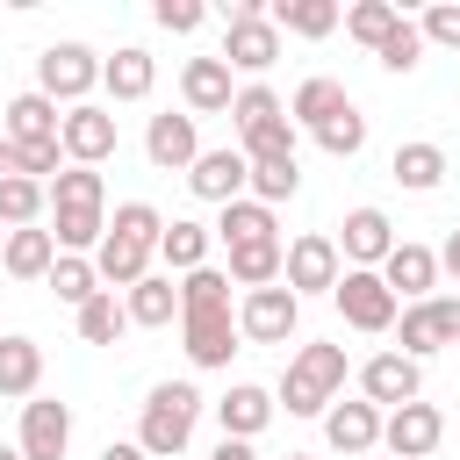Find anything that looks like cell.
I'll return each instance as SVG.
<instances>
[{
	"label": "cell",
	"instance_id": "cell-8",
	"mask_svg": "<svg viewBox=\"0 0 460 460\" xmlns=\"http://www.w3.org/2000/svg\"><path fill=\"white\" fill-rule=\"evenodd\" d=\"M93 86H101V58H93L86 43H50V50L36 58V93H50V101H65V108H86Z\"/></svg>",
	"mask_w": 460,
	"mask_h": 460
},
{
	"label": "cell",
	"instance_id": "cell-43",
	"mask_svg": "<svg viewBox=\"0 0 460 460\" xmlns=\"http://www.w3.org/2000/svg\"><path fill=\"white\" fill-rule=\"evenodd\" d=\"M417 29H424V43H446V50H460V7H453V0H438V7H431Z\"/></svg>",
	"mask_w": 460,
	"mask_h": 460
},
{
	"label": "cell",
	"instance_id": "cell-25",
	"mask_svg": "<svg viewBox=\"0 0 460 460\" xmlns=\"http://www.w3.org/2000/svg\"><path fill=\"white\" fill-rule=\"evenodd\" d=\"M266 22H273L280 36H331V29L345 22V7H338V0H273Z\"/></svg>",
	"mask_w": 460,
	"mask_h": 460
},
{
	"label": "cell",
	"instance_id": "cell-37",
	"mask_svg": "<svg viewBox=\"0 0 460 460\" xmlns=\"http://www.w3.org/2000/svg\"><path fill=\"white\" fill-rule=\"evenodd\" d=\"M288 108H280V93L273 86H237V101H230V122H237V137H252V129H266V122H280Z\"/></svg>",
	"mask_w": 460,
	"mask_h": 460
},
{
	"label": "cell",
	"instance_id": "cell-4",
	"mask_svg": "<svg viewBox=\"0 0 460 460\" xmlns=\"http://www.w3.org/2000/svg\"><path fill=\"white\" fill-rule=\"evenodd\" d=\"M345 388V345H302L280 374V410L288 417H323Z\"/></svg>",
	"mask_w": 460,
	"mask_h": 460
},
{
	"label": "cell",
	"instance_id": "cell-26",
	"mask_svg": "<svg viewBox=\"0 0 460 460\" xmlns=\"http://www.w3.org/2000/svg\"><path fill=\"white\" fill-rule=\"evenodd\" d=\"M101 86L115 93V101H144L151 86H158V65H151V50H137V43H122L108 65H101Z\"/></svg>",
	"mask_w": 460,
	"mask_h": 460
},
{
	"label": "cell",
	"instance_id": "cell-41",
	"mask_svg": "<svg viewBox=\"0 0 460 460\" xmlns=\"http://www.w3.org/2000/svg\"><path fill=\"white\" fill-rule=\"evenodd\" d=\"M316 144H323L331 158H352V151L367 144V115H359V108H345L338 122H323V129H316Z\"/></svg>",
	"mask_w": 460,
	"mask_h": 460
},
{
	"label": "cell",
	"instance_id": "cell-46",
	"mask_svg": "<svg viewBox=\"0 0 460 460\" xmlns=\"http://www.w3.org/2000/svg\"><path fill=\"white\" fill-rule=\"evenodd\" d=\"M438 266H446V273H453V280H460V230H453V237H446V244H438Z\"/></svg>",
	"mask_w": 460,
	"mask_h": 460
},
{
	"label": "cell",
	"instance_id": "cell-2",
	"mask_svg": "<svg viewBox=\"0 0 460 460\" xmlns=\"http://www.w3.org/2000/svg\"><path fill=\"white\" fill-rule=\"evenodd\" d=\"M50 237H58V252H101V237H108V187H101V172L93 165H65L58 180H50Z\"/></svg>",
	"mask_w": 460,
	"mask_h": 460
},
{
	"label": "cell",
	"instance_id": "cell-33",
	"mask_svg": "<svg viewBox=\"0 0 460 460\" xmlns=\"http://www.w3.org/2000/svg\"><path fill=\"white\" fill-rule=\"evenodd\" d=\"M43 208H50V180H22V172L0 180V223L7 230H36Z\"/></svg>",
	"mask_w": 460,
	"mask_h": 460
},
{
	"label": "cell",
	"instance_id": "cell-34",
	"mask_svg": "<svg viewBox=\"0 0 460 460\" xmlns=\"http://www.w3.org/2000/svg\"><path fill=\"white\" fill-rule=\"evenodd\" d=\"M216 237H223V244H273V208L244 194V201H230V208H223Z\"/></svg>",
	"mask_w": 460,
	"mask_h": 460
},
{
	"label": "cell",
	"instance_id": "cell-48",
	"mask_svg": "<svg viewBox=\"0 0 460 460\" xmlns=\"http://www.w3.org/2000/svg\"><path fill=\"white\" fill-rule=\"evenodd\" d=\"M0 460H22V446H0Z\"/></svg>",
	"mask_w": 460,
	"mask_h": 460
},
{
	"label": "cell",
	"instance_id": "cell-11",
	"mask_svg": "<svg viewBox=\"0 0 460 460\" xmlns=\"http://www.w3.org/2000/svg\"><path fill=\"white\" fill-rule=\"evenodd\" d=\"M187 187H194L201 201L230 208V201H244V187H252V158H244L237 144H223V151H201V158L187 165Z\"/></svg>",
	"mask_w": 460,
	"mask_h": 460
},
{
	"label": "cell",
	"instance_id": "cell-13",
	"mask_svg": "<svg viewBox=\"0 0 460 460\" xmlns=\"http://www.w3.org/2000/svg\"><path fill=\"white\" fill-rule=\"evenodd\" d=\"M438 438H446L438 402H402V410L381 417V446H388L395 460H424V453H438Z\"/></svg>",
	"mask_w": 460,
	"mask_h": 460
},
{
	"label": "cell",
	"instance_id": "cell-29",
	"mask_svg": "<svg viewBox=\"0 0 460 460\" xmlns=\"http://www.w3.org/2000/svg\"><path fill=\"white\" fill-rule=\"evenodd\" d=\"M122 309H129V323H144V331L172 323V316H180V288H172V273H144V280L122 295Z\"/></svg>",
	"mask_w": 460,
	"mask_h": 460
},
{
	"label": "cell",
	"instance_id": "cell-28",
	"mask_svg": "<svg viewBox=\"0 0 460 460\" xmlns=\"http://www.w3.org/2000/svg\"><path fill=\"white\" fill-rule=\"evenodd\" d=\"M280 273H288V244L273 237V244H230V280L252 295V288H280Z\"/></svg>",
	"mask_w": 460,
	"mask_h": 460
},
{
	"label": "cell",
	"instance_id": "cell-1",
	"mask_svg": "<svg viewBox=\"0 0 460 460\" xmlns=\"http://www.w3.org/2000/svg\"><path fill=\"white\" fill-rule=\"evenodd\" d=\"M180 323H187V359L194 367H230V352H237V316H230V273H216V266H201V273H187L180 280Z\"/></svg>",
	"mask_w": 460,
	"mask_h": 460
},
{
	"label": "cell",
	"instance_id": "cell-9",
	"mask_svg": "<svg viewBox=\"0 0 460 460\" xmlns=\"http://www.w3.org/2000/svg\"><path fill=\"white\" fill-rule=\"evenodd\" d=\"M395 352L402 359H424V352H446V345H460V295H431V302H410L402 316H395Z\"/></svg>",
	"mask_w": 460,
	"mask_h": 460
},
{
	"label": "cell",
	"instance_id": "cell-49",
	"mask_svg": "<svg viewBox=\"0 0 460 460\" xmlns=\"http://www.w3.org/2000/svg\"><path fill=\"white\" fill-rule=\"evenodd\" d=\"M288 460H316V453H288Z\"/></svg>",
	"mask_w": 460,
	"mask_h": 460
},
{
	"label": "cell",
	"instance_id": "cell-15",
	"mask_svg": "<svg viewBox=\"0 0 460 460\" xmlns=\"http://www.w3.org/2000/svg\"><path fill=\"white\" fill-rule=\"evenodd\" d=\"M381 280H388V295L410 309V302H431V288H438V252L431 244H395L388 259H381Z\"/></svg>",
	"mask_w": 460,
	"mask_h": 460
},
{
	"label": "cell",
	"instance_id": "cell-32",
	"mask_svg": "<svg viewBox=\"0 0 460 460\" xmlns=\"http://www.w3.org/2000/svg\"><path fill=\"white\" fill-rule=\"evenodd\" d=\"M208 237H216V230H201V223L172 216V223H165V237H158V259H165L172 273H201V266H208Z\"/></svg>",
	"mask_w": 460,
	"mask_h": 460
},
{
	"label": "cell",
	"instance_id": "cell-3",
	"mask_svg": "<svg viewBox=\"0 0 460 460\" xmlns=\"http://www.w3.org/2000/svg\"><path fill=\"white\" fill-rule=\"evenodd\" d=\"M158 237H165V216L151 208V201H122L115 216H108V237H101V252H93V273H101V288L115 295V288H137L144 273H151V252H158Z\"/></svg>",
	"mask_w": 460,
	"mask_h": 460
},
{
	"label": "cell",
	"instance_id": "cell-23",
	"mask_svg": "<svg viewBox=\"0 0 460 460\" xmlns=\"http://www.w3.org/2000/svg\"><path fill=\"white\" fill-rule=\"evenodd\" d=\"M273 410H280V402H273L259 381H237V388L216 402V417H223V438H259V431L273 424Z\"/></svg>",
	"mask_w": 460,
	"mask_h": 460
},
{
	"label": "cell",
	"instance_id": "cell-21",
	"mask_svg": "<svg viewBox=\"0 0 460 460\" xmlns=\"http://www.w3.org/2000/svg\"><path fill=\"white\" fill-rule=\"evenodd\" d=\"M323 438H331V453H374L381 446V410L359 395V402H331L323 410Z\"/></svg>",
	"mask_w": 460,
	"mask_h": 460
},
{
	"label": "cell",
	"instance_id": "cell-22",
	"mask_svg": "<svg viewBox=\"0 0 460 460\" xmlns=\"http://www.w3.org/2000/svg\"><path fill=\"white\" fill-rule=\"evenodd\" d=\"M0 115H7V144H58V129H65L50 93H14Z\"/></svg>",
	"mask_w": 460,
	"mask_h": 460
},
{
	"label": "cell",
	"instance_id": "cell-47",
	"mask_svg": "<svg viewBox=\"0 0 460 460\" xmlns=\"http://www.w3.org/2000/svg\"><path fill=\"white\" fill-rule=\"evenodd\" d=\"M14 172V144H7V129H0V180Z\"/></svg>",
	"mask_w": 460,
	"mask_h": 460
},
{
	"label": "cell",
	"instance_id": "cell-40",
	"mask_svg": "<svg viewBox=\"0 0 460 460\" xmlns=\"http://www.w3.org/2000/svg\"><path fill=\"white\" fill-rule=\"evenodd\" d=\"M374 58H381L388 72H417V65H424V29H417V22H402V29L374 50Z\"/></svg>",
	"mask_w": 460,
	"mask_h": 460
},
{
	"label": "cell",
	"instance_id": "cell-17",
	"mask_svg": "<svg viewBox=\"0 0 460 460\" xmlns=\"http://www.w3.org/2000/svg\"><path fill=\"white\" fill-rule=\"evenodd\" d=\"M144 158L158 165V172H187L194 158H201V129H194V115H151V129H144Z\"/></svg>",
	"mask_w": 460,
	"mask_h": 460
},
{
	"label": "cell",
	"instance_id": "cell-38",
	"mask_svg": "<svg viewBox=\"0 0 460 460\" xmlns=\"http://www.w3.org/2000/svg\"><path fill=\"white\" fill-rule=\"evenodd\" d=\"M122 331H129V309H122L115 295H93V302L79 309V338H86V345H115Z\"/></svg>",
	"mask_w": 460,
	"mask_h": 460
},
{
	"label": "cell",
	"instance_id": "cell-12",
	"mask_svg": "<svg viewBox=\"0 0 460 460\" xmlns=\"http://www.w3.org/2000/svg\"><path fill=\"white\" fill-rule=\"evenodd\" d=\"M338 273H345V259H338V237H323V230H309V237H295L288 244V288L295 295H331L338 288Z\"/></svg>",
	"mask_w": 460,
	"mask_h": 460
},
{
	"label": "cell",
	"instance_id": "cell-44",
	"mask_svg": "<svg viewBox=\"0 0 460 460\" xmlns=\"http://www.w3.org/2000/svg\"><path fill=\"white\" fill-rule=\"evenodd\" d=\"M101 460H151V453H144L137 438H108V446H101Z\"/></svg>",
	"mask_w": 460,
	"mask_h": 460
},
{
	"label": "cell",
	"instance_id": "cell-16",
	"mask_svg": "<svg viewBox=\"0 0 460 460\" xmlns=\"http://www.w3.org/2000/svg\"><path fill=\"white\" fill-rule=\"evenodd\" d=\"M58 144H65V158L72 165H101V158H115V115L108 108H65V129H58Z\"/></svg>",
	"mask_w": 460,
	"mask_h": 460
},
{
	"label": "cell",
	"instance_id": "cell-20",
	"mask_svg": "<svg viewBox=\"0 0 460 460\" xmlns=\"http://www.w3.org/2000/svg\"><path fill=\"white\" fill-rule=\"evenodd\" d=\"M180 93H187V115H230V101H237V86H230V65H223V58H187Z\"/></svg>",
	"mask_w": 460,
	"mask_h": 460
},
{
	"label": "cell",
	"instance_id": "cell-7",
	"mask_svg": "<svg viewBox=\"0 0 460 460\" xmlns=\"http://www.w3.org/2000/svg\"><path fill=\"white\" fill-rule=\"evenodd\" d=\"M280 58V29L266 22L259 0H230V29H223V65L230 72H266Z\"/></svg>",
	"mask_w": 460,
	"mask_h": 460
},
{
	"label": "cell",
	"instance_id": "cell-35",
	"mask_svg": "<svg viewBox=\"0 0 460 460\" xmlns=\"http://www.w3.org/2000/svg\"><path fill=\"white\" fill-rule=\"evenodd\" d=\"M50 295H58V302H72V309H86V302H93V295H108V288H101L93 259H79V252H58V266H50Z\"/></svg>",
	"mask_w": 460,
	"mask_h": 460
},
{
	"label": "cell",
	"instance_id": "cell-39",
	"mask_svg": "<svg viewBox=\"0 0 460 460\" xmlns=\"http://www.w3.org/2000/svg\"><path fill=\"white\" fill-rule=\"evenodd\" d=\"M295 187H302V165L288 158V165H252V201H295Z\"/></svg>",
	"mask_w": 460,
	"mask_h": 460
},
{
	"label": "cell",
	"instance_id": "cell-24",
	"mask_svg": "<svg viewBox=\"0 0 460 460\" xmlns=\"http://www.w3.org/2000/svg\"><path fill=\"white\" fill-rule=\"evenodd\" d=\"M345 108H352V93H345L338 79H323V72H316V79H302V86H295V101H288V122H302V129H323V122H338Z\"/></svg>",
	"mask_w": 460,
	"mask_h": 460
},
{
	"label": "cell",
	"instance_id": "cell-5",
	"mask_svg": "<svg viewBox=\"0 0 460 460\" xmlns=\"http://www.w3.org/2000/svg\"><path fill=\"white\" fill-rule=\"evenodd\" d=\"M194 417H201V395H194L187 381H158V388L144 395L137 446H144L151 460H172V453H187V438H194Z\"/></svg>",
	"mask_w": 460,
	"mask_h": 460
},
{
	"label": "cell",
	"instance_id": "cell-45",
	"mask_svg": "<svg viewBox=\"0 0 460 460\" xmlns=\"http://www.w3.org/2000/svg\"><path fill=\"white\" fill-rule=\"evenodd\" d=\"M208 460H259V453H252V438H223Z\"/></svg>",
	"mask_w": 460,
	"mask_h": 460
},
{
	"label": "cell",
	"instance_id": "cell-18",
	"mask_svg": "<svg viewBox=\"0 0 460 460\" xmlns=\"http://www.w3.org/2000/svg\"><path fill=\"white\" fill-rule=\"evenodd\" d=\"M417 388H424V374H417V359H402V352H374L367 367H359V395L381 410H402V402H417Z\"/></svg>",
	"mask_w": 460,
	"mask_h": 460
},
{
	"label": "cell",
	"instance_id": "cell-36",
	"mask_svg": "<svg viewBox=\"0 0 460 460\" xmlns=\"http://www.w3.org/2000/svg\"><path fill=\"white\" fill-rule=\"evenodd\" d=\"M395 29H402V7H395V0H359V7H345V36H359L367 50H381Z\"/></svg>",
	"mask_w": 460,
	"mask_h": 460
},
{
	"label": "cell",
	"instance_id": "cell-19",
	"mask_svg": "<svg viewBox=\"0 0 460 460\" xmlns=\"http://www.w3.org/2000/svg\"><path fill=\"white\" fill-rule=\"evenodd\" d=\"M395 244H402V237H395V223H388L381 208H352V216H345V237H338V259L381 273V259H388Z\"/></svg>",
	"mask_w": 460,
	"mask_h": 460
},
{
	"label": "cell",
	"instance_id": "cell-31",
	"mask_svg": "<svg viewBox=\"0 0 460 460\" xmlns=\"http://www.w3.org/2000/svg\"><path fill=\"white\" fill-rule=\"evenodd\" d=\"M388 172H395V187H410V194H431V187L446 180V151H438V144H395Z\"/></svg>",
	"mask_w": 460,
	"mask_h": 460
},
{
	"label": "cell",
	"instance_id": "cell-14",
	"mask_svg": "<svg viewBox=\"0 0 460 460\" xmlns=\"http://www.w3.org/2000/svg\"><path fill=\"white\" fill-rule=\"evenodd\" d=\"M14 446H22V460H65V446H72V410L50 402V395H29Z\"/></svg>",
	"mask_w": 460,
	"mask_h": 460
},
{
	"label": "cell",
	"instance_id": "cell-42",
	"mask_svg": "<svg viewBox=\"0 0 460 460\" xmlns=\"http://www.w3.org/2000/svg\"><path fill=\"white\" fill-rule=\"evenodd\" d=\"M151 14H158V29H172V36H194V29H201V14H208V7H201V0H158V7H151Z\"/></svg>",
	"mask_w": 460,
	"mask_h": 460
},
{
	"label": "cell",
	"instance_id": "cell-6",
	"mask_svg": "<svg viewBox=\"0 0 460 460\" xmlns=\"http://www.w3.org/2000/svg\"><path fill=\"white\" fill-rule=\"evenodd\" d=\"M331 302H338V316L352 323V331H395V316H402V302L388 295V280L381 273H367V266H345L338 273V288H331Z\"/></svg>",
	"mask_w": 460,
	"mask_h": 460
},
{
	"label": "cell",
	"instance_id": "cell-10",
	"mask_svg": "<svg viewBox=\"0 0 460 460\" xmlns=\"http://www.w3.org/2000/svg\"><path fill=\"white\" fill-rule=\"evenodd\" d=\"M295 323H302V295L280 280V288H252L244 302H237V331L252 338V345H280V338H295Z\"/></svg>",
	"mask_w": 460,
	"mask_h": 460
},
{
	"label": "cell",
	"instance_id": "cell-30",
	"mask_svg": "<svg viewBox=\"0 0 460 460\" xmlns=\"http://www.w3.org/2000/svg\"><path fill=\"white\" fill-rule=\"evenodd\" d=\"M36 381H43V345L36 338H0V395H36Z\"/></svg>",
	"mask_w": 460,
	"mask_h": 460
},
{
	"label": "cell",
	"instance_id": "cell-27",
	"mask_svg": "<svg viewBox=\"0 0 460 460\" xmlns=\"http://www.w3.org/2000/svg\"><path fill=\"white\" fill-rule=\"evenodd\" d=\"M0 266H7L14 280H50V266H58V237H50V230H7Z\"/></svg>",
	"mask_w": 460,
	"mask_h": 460
}]
</instances>
